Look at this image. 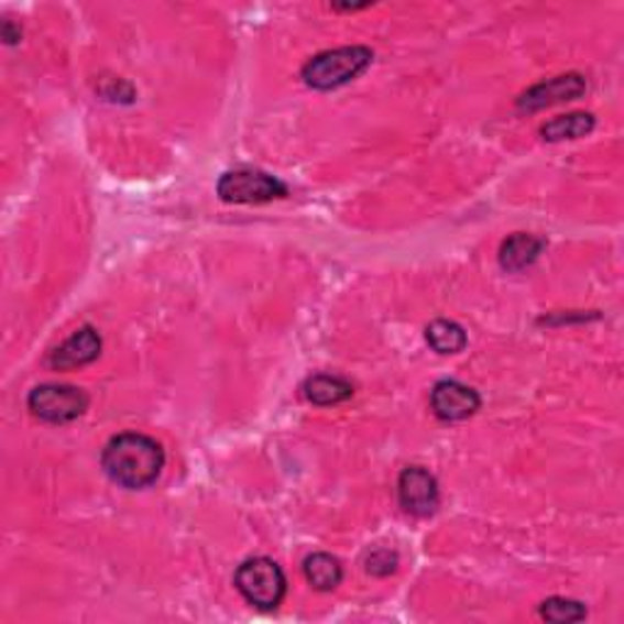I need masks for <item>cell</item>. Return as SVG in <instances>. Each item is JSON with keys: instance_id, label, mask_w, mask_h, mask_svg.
<instances>
[{"instance_id": "cell-15", "label": "cell", "mask_w": 624, "mask_h": 624, "mask_svg": "<svg viewBox=\"0 0 624 624\" xmlns=\"http://www.w3.org/2000/svg\"><path fill=\"white\" fill-rule=\"evenodd\" d=\"M541 617L549 622H581L585 620V607L576 600L566 598H549L547 603H541Z\"/></svg>"}, {"instance_id": "cell-12", "label": "cell", "mask_w": 624, "mask_h": 624, "mask_svg": "<svg viewBox=\"0 0 624 624\" xmlns=\"http://www.w3.org/2000/svg\"><path fill=\"white\" fill-rule=\"evenodd\" d=\"M305 578L308 583L317 590H335L339 583H342V566L335 559L332 554H313L305 559L303 563Z\"/></svg>"}, {"instance_id": "cell-16", "label": "cell", "mask_w": 624, "mask_h": 624, "mask_svg": "<svg viewBox=\"0 0 624 624\" xmlns=\"http://www.w3.org/2000/svg\"><path fill=\"white\" fill-rule=\"evenodd\" d=\"M364 569L371 576H391L398 569V554L388 547H373L364 554Z\"/></svg>"}, {"instance_id": "cell-8", "label": "cell", "mask_w": 624, "mask_h": 624, "mask_svg": "<svg viewBox=\"0 0 624 624\" xmlns=\"http://www.w3.org/2000/svg\"><path fill=\"white\" fill-rule=\"evenodd\" d=\"M100 347H103V342H100V337L94 327H81V330H76L64 344L52 351L50 366L56 371H72L78 366H86L90 361L98 359Z\"/></svg>"}, {"instance_id": "cell-1", "label": "cell", "mask_w": 624, "mask_h": 624, "mask_svg": "<svg viewBox=\"0 0 624 624\" xmlns=\"http://www.w3.org/2000/svg\"><path fill=\"white\" fill-rule=\"evenodd\" d=\"M103 469L118 485L138 491L158 479L164 469V449L152 437L124 433L108 441L103 449Z\"/></svg>"}, {"instance_id": "cell-4", "label": "cell", "mask_w": 624, "mask_h": 624, "mask_svg": "<svg viewBox=\"0 0 624 624\" xmlns=\"http://www.w3.org/2000/svg\"><path fill=\"white\" fill-rule=\"evenodd\" d=\"M286 184H281L276 176L256 172V168L227 172L218 184V196L225 202H237V206H259V202L286 198Z\"/></svg>"}, {"instance_id": "cell-3", "label": "cell", "mask_w": 624, "mask_h": 624, "mask_svg": "<svg viewBox=\"0 0 624 624\" xmlns=\"http://www.w3.org/2000/svg\"><path fill=\"white\" fill-rule=\"evenodd\" d=\"M234 585L256 610H276L286 598V576L281 566L266 556L247 559L234 573Z\"/></svg>"}, {"instance_id": "cell-2", "label": "cell", "mask_w": 624, "mask_h": 624, "mask_svg": "<svg viewBox=\"0 0 624 624\" xmlns=\"http://www.w3.org/2000/svg\"><path fill=\"white\" fill-rule=\"evenodd\" d=\"M371 59L373 52L369 47H339L322 52L303 66V81L315 90H332L364 74Z\"/></svg>"}, {"instance_id": "cell-13", "label": "cell", "mask_w": 624, "mask_h": 624, "mask_svg": "<svg viewBox=\"0 0 624 624\" xmlns=\"http://www.w3.org/2000/svg\"><path fill=\"white\" fill-rule=\"evenodd\" d=\"M595 128V118L590 112H571V116L554 118L541 128V134L549 142L559 140H578L585 138V134Z\"/></svg>"}, {"instance_id": "cell-11", "label": "cell", "mask_w": 624, "mask_h": 624, "mask_svg": "<svg viewBox=\"0 0 624 624\" xmlns=\"http://www.w3.org/2000/svg\"><path fill=\"white\" fill-rule=\"evenodd\" d=\"M544 249V240L535 234L517 232L503 242L501 249V266L507 271H522L535 264Z\"/></svg>"}, {"instance_id": "cell-5", "label": "cell", "mask_w": 624, "mask_h": 624, "mask_svg": "<svg viewBox=\"0 0 624 624\" xmlns=\"http://www.w3.org/2000/svg\"><path fill=\"white\" fill-rule=\"evenodd\" d=\"M28 407L42 423L66 425L81 417L88 407V395L74 385L44 383L30 393Z\"/></svg>"}, {"instance_id": "cell-9", "label": "cell", "mask_w": 624, "mask_h": 624, "mask_svg": "<svg viewBox=\"0 0 624 624\" xmlns=\"http://www.w3.org/2000/svg\"><path fill=\"white\" fill-rule=\"evenodd\" d=\"M585 90V78L578 74H566L556 76L551 81H544L535 88H529L525 96L519 98L522 110H541L547 106L563 103V100H573L578 96H583Z\"/></svg>"}, {"instance_id": "cell-14", "label": "cell", "mask_w": 624, "mask_h": 624, "mask_svg": "<svg viewBox=\"0 0 624 624\" xmlns=\"http://www.w3.org/2000/svg\"><path fill=\"white\" fill-rule=\"evenodd\" d=\"M427 344L437 354H459L467 347V332L463 327L451 320H435L427 327Z\"/></svg>"}, {"instance_id": "cell-10", "label": "cell", "mask_w": 624, "mask_h": 624, "mask_svg": "<svg viewBox=\"0 0 624 624\" xmlns=\"http://www.w3.org/2000/svg\"><path fill=\"white\" fill-rule=\"evenodd\" d=\"M305 398L315 405H339L354 395V385L342 376H330V373H317L303 385Z\"/></svg>"}, {"instance_id": "cell-7", "label": "cell", "mask_w": 624, "mask_h": 624, "mask_svg": "<svg viewBox=\"0 0 624 624\" xmlns=\"http://www.w3.org/2000/svg\"><path fill=\"white\" fill-rule=\"evenodd\" d=\"M433 410L445 423H459L481 407V395L459 381H439L429 395Z\"/></svg>"}, {"instance_id": "cell-6", "label": "cell", "mask_w": 624, "mask_h": 624, "mask_svg": "<svg viewBox=\"0 0 624 624\" xmlns=\"http://www.w3.org/2000/svg\"><path fill=\"white\" fill-rule=\"evenodd\" d=\"M398 497L405 513L415 517H429L439 507V485L429 471L410 467L401 473L398 479Z\"/></svg>"}]
</instances>
